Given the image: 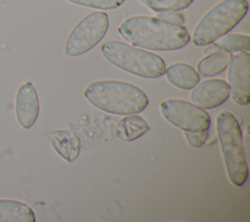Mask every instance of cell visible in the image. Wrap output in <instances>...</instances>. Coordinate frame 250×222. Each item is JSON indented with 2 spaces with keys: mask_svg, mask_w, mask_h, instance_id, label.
<instances>
[{
  "mask_svg": "<svg viewBox=\"0 0 250 222\" xmlns=\"http://www.w3.org/2000/svg\"><path fill=\"white\" fill-rule=\"evenodd\" d=\"M118 33L131 45L153 51H175L190 40L188 29L157 17L133 16L124 20Z\"/></svg>",
  "mask_w": 250,
  "mask_h": 222,
  "instance_id": "1",
  "label": "cell"
},
{
  "mask_svg": "<svg viewBox=\"0 0 250 222\" xmlns=\"http://www.w3.org/2000/svg\"><path fill=\"white\" fill-rule=\"evenodd\" d=\"M84 97L95 108L119 115L139 113L148 105L141 88L120 80L94 81L84 90Z\"/></svg>",
  "mask_w": 250,
  "mask_h": 222,
  "instance_id": "2",
  "label": "cell"
},
{
  "mask_svg": "<svg viewBox=\"0 0 250 222\" xmlns=\"http://www.w3.org/2000/svg\"><path fill=\"white\" fill-rule=\"evenodd\" d=\"M216 128L228 177L232 185L242 187L249 169L240 125L233 113L222 111L216 117Z\"/></svg>",
  "mask_w": 250,
  "mask_h": 222,
  "instance_id": "3",
  "label": "cell"
},
{
  "mask_svg": "<svg viewBox=\"0 0 250 222\" xmlns=\"http://www.w3.org/2000/svg\"><path fill=\"white\" fill-rule=\"evenodd\" d=\"M104 58L121 70L143 78H158L165 73L163 59L146 50L122 41L111 40L101 47Z\"/></svg>",
  "mask_w": 250,
  "mask_h": 222,
  "instance_id": "4",
  "label": "cell"
},
{
  "mask_svg": "<svg viewBox=\"0 0 250 222\" xmlns=\"http://www.w3.org/2000/svg\"><path fill=\"white\" fill-rule=\"evenodd\" d=\"M247 0H222L211 8L197 22L192 42L206 46L231 30L247 14Z\"/></svg>",
  "mask_w": 250,
  "mask_h": 222,
  "instance_id": "5",
  "label": "cell"
},
{
  "mask_svg": "<svg viewBox=\"0 0 250 222\" xmlns=\"http://www.w3.org/2000/svg\"><path fill=\"white\" fill-rule=\"evenodd\" d=\"M109 20L106 13L95 11L85 16L68 34L64 54L69 57L81 56L97 46L107 32Z\"/></svg>",
  "mask_w": 250,
  "mask_h": 222,
  "instance_id": "6",
  "label": "cell"
},
{
  "mask_svg": "<svg viewBox=\"0 0 250 222\" xmlns=\"http://www.w3.org/2000/svg\"><path fill=\"white\" fill-rule=\"evenodd\" d=\"M162 116L184 131L208 130L211 117L204 109L182 99H167L160 103Z\"/></svg>",
  "mask_w": 250,
  "mask_h": 222,
  "instance_id": "7",
  "label": "cell"
},
{
  "mask_svg": "<svg viewBox=\"0 0 250 222\" xmlns=\"http://www.w3.org/2000/svg\"><path fill=\"white\" fill-rule=\"evenodd\" d=\"M228 69V85L233 102L246 106L250 102V55L240 51L231 57Z\"/></svg>",
  "mask_w": 250,
  "mask_h": 222,
  "instance_id": "8",
  "label": "cell"
},
{
  "mask_svg": "<svg viewBox=\"0 0 250 222\" xmlns=\"http://www.w3.org/2000/svg\"><path fill=\"white\" fill-rule=\"evenodd\" d=\"M190 93V100L196 106L211 110L225 103L229 96V90L228 82L221 78H211L196 84Z\"/></svg>",
  "mask_w": 250,
  "mask_h": 222,
  "instance_id": "9",
  "label": "cell"
},
{
  "mask_svg": "<svg viewBox=\"0 0 250 222\" xmlns=\"http://www.w3.org/2000/svg\"><path fill=\"white\" fill-rule=\"evenodd\" d=\"M15 111L18 122L24 129H29L36 122L40 103L36 88L30 81L21 84L16 94Z\"/></svg>",
  "mask_w": 250,
  "mask_h": 222,
  "instance_id": "10",
  "label": "cell"
},
{
  "mask_svg": "<svg viewBox=\"0 0 250 222\" xmlns=\"http://www.w3.org/2000/svg\"><path fill=\"white\" fill-rule=\"evenodd\" d=\"M49 141L57 154L67 162L74 161L80 154V139L67 129H56L48 133Z\"/></svg>",
  "mask_w": 250,
  "mask_h": 222,
  "instance_id": "11",
  "label": "cell"
},
{
  "mask_svg": "<svg viewBox=\"0 0 250 222\" xmlns=\"http://www.w3.org/2000/svg\"><path fill=\"white\" fill-rule=\"evenodd\" d=\"M165 73L169 83L184 90L192 89L200 80L199 73L195 68L186 63H175L170 65L165 69Z\"/></svg>",
  "mask_w": 250,
  "mask_h": 222,
  "instance_id": "12",
  "label": "cell"
},
{
  "mask_svg": "<svg viewBox=\"0 0 250 222\" xmlns=\"http://www.w3.org/2000/svg\"><path fill=\"white\" fill-rule=\"evenodd\" d=\"M35 214L26 203L11 199H0V222H34Z\"/></svg>",
  "mask_w": 250,
  "mask_h": 222,
  "instance_id": "13",
  "label": "cell"
},
{
  "mask_svg": "<svg viewBox=\"0 0 250 222\" xmlns=\"http://www.w3.org/2000/svg\"><path fill=\"white\" fill-rule=\"evenodd\" d=\"M148 130L149 126L146 121L137 113L127 114L119 120L117 125L118 137L126 142L140 138Z\"/></svg>",
  "mask_w": 250,
  "mask_h": 222,
  "instance_id": "14",
  "label": "cell"
},
{
  "mask_svg": "<svg viewBox=\"0 0 250 222\" xmlns=\"http://www.w3.org/2000/svg\"><path fill=\"white\" fill-rule=\"evenodd\" d=\"M231 57V53L225 51L211 53L198 63V72L204 77L215 76L228 67Z\"/></svg>",
  "mask_w": 250,
  "mask_h": 222,
  "instance_id": "15",
  "label": "cell"
},
{
  "mask_svg": "<svg viewBox=\"0 0 250 222\" xmlns=\"http://www.w3.org/2000/svg\"><path fill=\"white\" fill-rule=\"evenodd\" d=\"M215 48L225 52H240L250 49V37L241 33H226L213 42Z\"/></svg>",
  "mask_w": 250,
  "mask_h": 222,
  "instance_id": "16",
  "label": "cell"
},
{
  "mask_svg": "<svg viewBox=\"0 0 250 222\" xmlns=\"http://www.w3.org/2000/svg\"><path fill=\"white\" fill-rule=\"evenodd\" d=\"M145 6L158 13L164 11H182L191 5L193 0H140Z\"/></svg>",
  "mask_w": 250,
  "mask_h": 222,
  "instance_id": "17",
  "label": "cell"
},
{
  "mask_svg": "<svg viewBox=\"0 0 250 222\" xmlns=\"http://www.w3.org/2000/svg\"><path fill=\"white\" fill-rule=\"evenodd\" d=\"M66 1L79 6L95 8L100 10L116 9L125 2V0H66Z\"/></svg>",
  "mask_w": 250,
  "mask_h": 222,
  "instance_id": "18",
  "label": "cell"
},
{
  "mask_svg": "<svg viewBox=\"0 0 250 222\" xmlns=\"http://www.w3.org/2000/svg\"><path fill=\"white\" fill-rule=\"evenodd\" d=\"M208 136V130L203 131H185V137L188 143L194 148L202 147Z\"/></svg>",
  "mask_w": 250,
  "mask_h": 222,
  "instance_id": "19",
  "label": "cell"
},
{
  "mask_svg": "<svg viewBox=\"0 0 250 222\" xmlns=\"http://www.w3.org/2000/svg\"><path fill=\"white\" fill-rule=\"evenodd\" d=\"M157 18L164 20L166 22L177 23V24H183L185 22V17L180 11H164V12H158Z\"/></svg>",
  "mask_w": 250,
  "mask_h": 222,
  "instance_id": "20",
  "label": "cell"
}]
</instances>
